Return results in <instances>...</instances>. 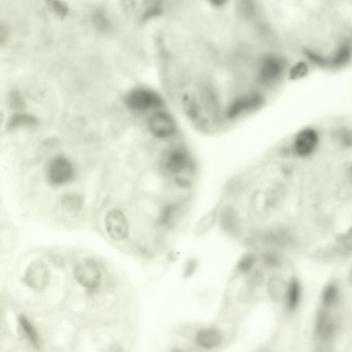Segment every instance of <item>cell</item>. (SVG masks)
I'll list each match as a JSON object with an SVG mask.
<instances>
[{
	"label": "cell",
	"mask_w": 352,
	"mask_h": 352,
	"mask_svg": "<svg viewBox=\"0 0 352 352\" xmlns=\"http://www.w3.org/2000/svg\"><path fill=\"white\" fill-rule=\"evenodd\" d=\"M61 207L71 215H78L83 207V199L77 193H67L61 199Z\"/></svg>",
	"instance_id": "cell-13"
},
{
	"label": "cell",
	"mask_w": 352,
	"mask_h": 352,
	"mask_svg": "<svg viewBox=\"0 0 352 352\" xmlns=\"http://www.w3.org/2000/svg\"><path fill=\"white\" fill-rule=\"evenodd\" d=\"M309 344L315 351L352 352V261L340 265L321 289Z\"/></svg>",
	"instance_id": "cell-4"
},
{
	"label": "cell",
	"mask_w": 352,
	"mask_h": 352,
	"mask_svg": "<svg viewBox=\"0 0 352 352\" xmlns=\"http://www.w3.org/2000/svg\"><path fill=\"white\" fill-rule=\"evenodd\" d=\"M34 123H36V121L32 117L16 116L15 118L12 119L10 126L15 129V127L30 126V125H34Z\"/></svg>",
	"instance_id": "cell-15"
},
{
	"label": "cell",
	"mask_w": 352,
	"mask_h": 352,
	"mask_svg": "<svg viewBox=\"0 0 352 352\" xmlns=\"http://www.w3.org/2000/svg\"><path fill=\"white\" fill-rule=\"evenodd\" d=\"M296 67L352 69V0H261Z\"/></svg>",
	"instance_id": "cell-3"
},
{
	"label": "cell",
	"mask_w": 352,
	"mask_h": 352,
	"mask_svg": "<svg viewBox=\"0 0 352 352\" xmlns=\"http://www.w3.org/2000/svg\"><path fill=\"white\" fill-rule=\"evenodd\" d=\"M239 318L256 351L292 349L304 310V285L296 259L271 251L248 250L236 265Z\"/></svg>",
	"instance_id": "cell-2"
},
{
	"label": "cell",
	"mask_w": 352,
	"mask_h": 352,
	"mask_svg": "<svg viewBox=\"0 0 352 352\" xmlns=\"http://www.w3.org/2000/svg\"><path fill=\"white\" fill-rule=\"evenodd\" d=\"M195 341L204 349L212 350L220 347L224 343V338L217 327H206L199 331Z\"/></svg>",
	"instance_id": "cell-11"
},
{
	"label": "cell",
	"mask_w": 352,
	"mask_h": 352,
	"mask_svg": "<svg viewBox=\"0 0 352 352\" xmlns=\"http://www.w3.org/2000/svg\"><path fill=\"white\" fill-rule=\"evenodd\" d=\"M217 216L248 250L352 261V117H320L272 144L232 181Z\"/></svg>",
	"instance_id": "cell-1"
},
{
	"label": "cell",
	"mask_w": 352,
	"mask_h": 352,
	"mask_svg": "<svg viewBox=\"0 0 352 352\" xmlns=\"http://www.w3.org/2000/svg\"><path fill=\"white\" fill-rule=\"evenodd\" d=\"M19 323L28 341H30L34 347L38 348L41 343L40 336H38V331H36L34 325L32 324V321L26 316H20Z\"/></svg>",
	"instance_id": "cell-14"
},
{
	"label": "cell",
	"mask_w": 352,
	"mask_h": 352,
	"mask_svg": "<svg viewBox=\"0 0 352 352\" xmlns=\"http://www.w3.org/2000/svg\"><path fill=\"white\" fill-rule=\"evenodd\" d=\"M149 129L156 138L164 139L170 137L176 131V124L170 115L166 113H156L149 119Z\"/></svg>",
	"instance_id": "cell-10"
},
{
	"label": "cell",
	"mask_w": 352,
	"mask_h": 352,
	"mask_svg": "<svg viewBox=\"0 0 352 352\" xmlns=\"http://www.w3.org/2000/svg\"><path fill=\"white\" fill-rule=\"evenodd\" d=\"M74 166L69 160L56 157L49 164L47 178L53 185H63L69 182L74 177Z\"/></svg>",
	"instance_id": "cell-8"
},
{
	"label": "cell",
	"mask_w": 352,
	"mask_h": 352,
	"mask_svg": "<svg viewBox=\"0 0 352 352\" xmlns=\"http://www.w3.org/2000/svg\"><path fill=\"white\" fill-rule=\"evenodd\" d=\"M126 104L133 110L145 112L162 106V100L157 94L150 90L138 89L127 96Z\"/></svg>",
	"instance_id": "cell-9"
},
{
	"label": "cell",
	"mask_w": 352,
	"mask_h": 352,
	"mask_svg": "<svg viewBox=\"0 0 352 352\" xmlns=\"http://www.w3.org/2000/svg\"><path fill=\"white\" fill-rule=\"evenodd\" d=\"M188 166V155L183 150H175L168 155V160H166V168L174 175H179L184 172Z\"/></svg>",
	"instance_id": "cell-12"
},
{
	"label": "cell",
	"mask_w": 352,
	"mask_h": 352,
	"mask_svg": "<svg viewBox=\"0 0 352 352\" xmlns=\"http://www.w3.org/2000/svg\"><path fill=\"white\" fill-rule=\"evenodd\" d=\"M24 282L32 290L42 292L50 282L48 267L43 261H32L24 274Z\"/></svg>",
	"instance_id": "cell-7"
},
{
	"label": "cell",
	"mask_w": 352,
	"mask_h": 352,
	"mask_svg": "<svg viewBox=\"0 0 352 352\" xmlns=\"http://www.w3.org/2000/svg\"><path fill=\"white\" fill-rule=\"evenodd\" d=\"M74 276L78 283L86 289H96L102 282V271L94 259L86 258L80 261L74 270Z\"/></svg>",
	"instance_id": "cell-5"
},
{
	"label": "cell",
	"mask_w": 352,
	"mask_h": 352,
	"mask_svg": "<svg viewBox=\"0 0 352 352\" xmlns=\"http://www.w3.org/2000/svg\"><path fill=\"white\" fill-rule=\"evenodd\" d=\"M107 234L112 240L122 241L129 236V226L126 216L121 210L112 209L104 218Z\"/></svg>",
	"instance_id": "cell-6"
}]
</instances>
